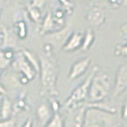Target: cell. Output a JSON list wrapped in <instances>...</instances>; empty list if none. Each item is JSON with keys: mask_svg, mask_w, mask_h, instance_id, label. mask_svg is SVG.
Segmentation results:
<instances>
[{"mask_svg": "<svg viewBox=\"0 0 127 127\" xmlns=\"http://www.w3.org/2000/svg\"><path fill=\"white\" fill-rule=\"evenodd\" d=\"M91 61V60L88 57L79 59L77 61H75L71 67V70L68 74V78L72 80V79L80 77L82 75H83L87 71V68L90 66Z\"/></svg>", "mask_w": 127, "mask_h": 127, "instance_id": "30bf717a", "label": "cell"}, {"mask_svg": "<svg viewBox=\"0 0 127 127\" xmlns=\"http://www.w3.org/2000/svg\"><path fill=\"white\" fill-rule=\"evenodd\" d=\"M6 1L10 3H19L22 1H23V0H6Z\"/></svg>", "mask_w": 127, "mask_h": 127, "instance_id": "1f68e13d", "label": "cell"}, {"mask_svg": "<svg viewBox=\"0 0 127 127\" xmlns=\"http://www.w3.org/2000/svg\"><path fill=\"white\" fill-rule=\"evenodd\" d=\"M0 15H1V9H0Z\"/></svg>", "mask_w": 127, "mask_h": 127, "instance_id": "d590c367", "label": "cell"}, {"mask_svg": "<svg viewBox=\"0 0 127 127\" xmlns=\"http://www.w3.org/2000/svg\"><path fill=\"white\" fill-rule=\"evenodd\" d=\"M14 30L16 31V33L19 39L23 40L27 36V26L26 23L23 20H19L14 24Z\"/></svg>", "mask_w": 127, "mask_h": 127, "instance_id": "44dd1931", "label": "cell"}, {"mask_svg": "<svg viewBox=\"0 0 127 127\" xmlns=\"http://www.w3.org/2000/svg\"><path fill=\"white\" fill-rule=\"evenodd\" d=\"M2 70H1V69H0V76H1V74H2Z\"/></svg>", "mask_w": 127, "mask_h": 127, "instance_id": "e575fe53", "label": "cell"}, {"mask_svg": "<svg viewBox=\"0 0 127 127\" xmlns=\"http://www.w3.org/2000/svg\"><path fill=\"white\" fill-rule=\"evenodd\" d=\"M59 2L63 6V10L67 14H71L73 13L75 4L71 0H59Z\"/></svg>", "mask_w": 127, "mask_h": 127, "instance_id": "cb8c5ba5", "label": "cell"}, {"mask_svg": "<svg viewBox=\"0 0 127 127\" xmlns=\"http://www.w3.org/2000/svg\"><path fill=\"white\" fill-rule=\"evenodd\" d=\"M111 79L108 74H98V71L94 75L89 87L87 101L98 102L102 101L107 97L110 90Z\"/></svg>", "mask_w": 127, "mask_h": 127, "instance_id": "7a4b0ae2", "label": "cell"}, {"mask_svg": "<svg viewBox=\"0 0 127 127\" xmlns=\"http://www.w3.org/2000/svg\"><path fill=\"white\" fill-rule=\"evenodd\" d=\"M95 40V35L94 31L91 30V28L87 29L85 33L83 34V42H82V45L80 49H83V51L89 50L91 48V46L93 45Z\"/></svg>", "mask_w": 127, "mask_h": 127, "instance_id": "ffe728a7", "label": "cell"}, {"mask_svg": "<svg viewBox=\"0 0 127 127\" xmlns=\"http://www.w3.org/2000/svg\"><path fill=\"white\" fill-rule=\"evenodd\" d=\"M83 38V34L82 33H79V32H71L61 49L64 51L67 52V53L74 52L77 49H79L82 45Z\"/></svg>", "mask_w": 127, "mask_h": 127, "instance_id": "8fae6325", "label": "cell"}, {"mask_svg": "<svg viewBox=\"0 0 127 127\" xmlns=\"http://www.w3.org/2000/svg\"><path fill=\"white\" fill-rule=\"evenodd\" d=\"M87 22L91 26H100L106 22V11L98 6H94L91 7L86 13Z\"/></svg>", "mask_w": 127, "mask_h": 127, "instance_id": "9c48e42d", "label": "cell"}, {"mask_svg": "<svg viewBox=\"0 0 127 127\" xmlns=\"http://www.w3.org/2000/svg\"><path fill=\"white\" fill-rule=\"evenodd\" d=\"M110 5L113 8H118L121 6L126 5V0H107Z\"/></svg>", "mask_w": 127, "mask_h": 127, "instance_id": "4316f807", "label": "cell"}, {"mask_svg": "<svg viewBox=\"0 0 127 127\" xmlns=\"http://www.w3.org/2000/svg\"><path fill=\"white\" fill-rule=\"evenodd\" d=\"M63 26H64V19H58L51 13H47L41 22L39 33L43 36L50 32L61 29Z\"/></svg>", "mask_w": 127, "mask_h": 127, "instance_id": "52a82bcc", "label": "cell"}, {"mask_svg": "<svg viewBox=\"0 0 127 127\" xmlns=\"http://www.w3.org/2000/svg\"><path fill=\"white\" fill-rule=\"evenodd\" d=\"M121 114H122L121 116H122V120L124 122H126V118H127V104H126V102H125L124 104H123L122 107Z\"/></svg>", "mask_w": 127, "mask_h": 127, "instance_id": "f1b7e54d", "label": "cell"}, {"mask_svg": "<svg viewBox=\"0 0 127 127\" xmlns=\"http://www.w3.org/2000/svg\"><path fill=\"white\" fill-rule=\"evenodd\" d=\"M72 109L76 110V112H75L74 115V119H73L74 125L78 127L83 126V125H84V121H85L86 111L87 109V106L85 105V102H83L79 103V104H77L75 106H74Z\"/></svg>", "mask_w": 127, "mask_h": 127, "instance_id": "9a60e30c", "label": "cell"}, {"mask_svg": "<svg viewBox=\"0 0 127 127\" xmlns=\"http://www.w3.org/2000/svg\"><path fill=\"white\" fill-rule=\"evenodd\" d=\"M27 12L31 21L34 23H41L42 20V14H41V6L37 4H35L33 2H30L27 6Z\"/></svg>", "mask_w": 127, "mask_h": 127, "instance_id": "2e32d148", "label": "cell"}, {"mask_svg": "<svg viewBox=\"0 0 127 127\" xmlns=\"http://www.w3.org/2000/svg\"><path fill=\"white\" fill-rule=\"evenodd\" d=\"M11 66L14 67L15 71L21 73L22 76H24L29 79V81L33 80L37 72L30 64L22 53V52L15 54L14 61L11 64Z\"/></svg>", "mask_w": 127, "mask_h": 127, "instance_id": "5b68a950", "label": "cell"}, {"mask_svg": "<svg viewBox=\"0 0 127 127\" xmlns=\"http://www.w3.org/2000/svg\"><path fill=\"white\" fill-rule=\"evenodd\" d=\"M32 126V122L30 121V119H28L26 122L23 124V126Z\"/></svg>", "mask_w": 127, "mask_h": 127, "instance_id": "d6a6232c", "label": "cell"}, {"mask_svg": "<svg viewBox=\"0 0 127 127\" xmlns=\"http://www.w3.org/2000/svg\"><path fill=\"white\" fill-rule=\"evenodd\" d=\"M121 30H122V34H123V37L125 38V40H126V35H127V33H126V32H127V29H126V24H124L122 26V28H121Z\"/></svg>", "mask_w": 127, "mask_h": 127, "instance_id": "f546056e", "label": "cell"}, {"mask_svg": "<svg viewBox=\"0 0 127 127\" xmlns=\"http://www.w3.org/2000/svg\"><path fill=\"white\" fill-rule=\"evenodd\" d=\"M114 55L116 57H126L127 56V47H126V41H124L123 44H118L116 45L114 49Z\"/></svg>", "mask_w": 127, "mask_h": 127, "instance_id": "d4e9b609", "label": "cell"}, {"mask_svg": "<svg viewBox=\"0 0 127 127\" xmlns=\"http://www.w3.org/2000/svg\"><path fill=\"white\" fill-rule=\"evenodd\" d=\"M71 33V26H64L59 30L48 33L44 36L46 43L49 44L53 48H62L67 38Z\"/></svg>", "mask_w": 127, "mask_h": 127, "instance_id": "8992f818", "label": "cell"}, {"mask_svg": "<svg viewBox=\"0 0 127 127\" xmlns=\"http://www.w3.org/2000/svg\"><path fill=\"white\" fill-rule=\"evenodd\" d=\"M2 47V39H0V48Z\"/></svg>", "mask_w": 127, "mask_h": 127, "instance_id": "836d02e7", "label": "cell"}, {"mask_svg": "<svg viewBox=\"0 0 127 127\" xmlns=\"http://www.w3.org/2000/svg\"><path fill=\"white\" fill-rule=\"evenodd\" d=\"M15 53L11 48H0V69L5 70L11 66Z\"/></svg>", "mask_w": 127, "mask_h": 127, "instance_id": "5bb4252c", "label": "cell"}, {"mask_svg": "<svg viewBox=\"0 0 127 127\" xmlns=\"http://www.w3.org/2000/svg\"><path fill=\"white\" fill-rule=\"evenodd\" d=\"M117 120L114 114L95 108H87L83 126H115Z\"/></svg>", "mask_w": 127, "mask_h": 127, "instance_id": "277c9868", "label": "cell"}, {"mask_svg": "<svg viewBox=\"0 0 127 127\" xmlns=\"http://www.w3.org/2000/svg\"><path fill=\"white\" fill-rule=\"evenodd\" d=\"M64 125V122L61 116L59 114V111L57 112H53V116L51 117L50 120L47 123L46 126H57V127H62Z\"/></svg>", "mask_w": 127, "mask_h": 127, "instance_id": "603a6c76", "label": "cell"}, {"mask_svg": "<svg viewBox=\"0 0 127 127\" xmlns=\"http://www.w3.org/2000/svg\"><path fill=\"white\" fill-rule=\"evenodd\" d=\"M127 88V66L122 64L118 67L115 76L113 96L117 97L125 92Z\"/></svg>", "mask_w": 127, "mask_h": 127, "instance_id": "ba28073f", "label": "cell"}, {"mask_svg": "<svg viewBox=\"0 0 127 127\" xmlns=\"http://www.w3.org/2000/svg\"><path fill=\"white\" fill-rule=\"evenodd\" d=\"M53 111L51 106L48 105L46 102H43L40 104L37 110H36V116H37V122L41 126H46L47 123L50 120L53 116Z\"/></svg>", "mask_w": 127, "mask_h": 127, "instance_id": "7c38bea8", "label": "cell"}, {"mask_svg": "<svg viewBox=\"0 0 127 127\" xmlns=\"http://www.w3.org/2000/svg\"><path fill=\"white\" fill-rule=\"evenodd\" d=\"M16 126L15 120L13 118H8L0 120V127H14Z\"/></svg>", "mask_w": 127, "mask_h": 127, "instance_id": "484cf974", "label": "cell"}, {"mask_svg": "<svg viewBox=\"0 0 127 127\" xmlns=\"http://www.w3.org/2000/svg\"><path fill=\"white\" fill-rule=\"evenodd\" d=\"M2 48H11L14 49L17 43V33L14 29L11 28H2Z\"/></svg>", "mask_w": 127, "mask_h": 127, "instance_id": "4fadbf2b", "label": "cell"}, {"mask_svg": "<svg viewBox=\"0 0 127 127\" xmlns=\"http://www.w3.org/2000/svg\"><path fill=\"white\" fill-rule=\"evenodd\" d=\"M6 91L5 89V87H4L1 83H0V95H6Z\"/></svg>", "mask_w": 127, "mask_h": 127, "instance_id": "4dcf8cb0", "label": "cell"}, {"mask_svg": "<svg viewBox=\"0 0 127 127\" xmlns=\"http://www.w3.org/2000/svg\"><path fill=\"white\" fill-rule=\"evenodd\" d=\"M12 114H13V103L9 98L4 95L0 103V119L10 118Z\"/></svg>", "mask_w": 127, "mask_h": 127, "instance_id": "e0dca14e", "label": "cell"}, {"mask_svg": "<svg viewBox=\"0 0 127 127\" xmlns=\"http://www.w3.org/2000/svg\"><path fill=\"white\" fill-rule=\"evenodd\" d=\"M22 96H19L18 99L13 104V113H18L22 110H29V106L27 105V102L25 101V96L22 95Z\"/></svg>", "mask_w": 127, "mask_h": 127, "instance_id": "7402d4cb", "label": "cell"}, {"mask_svg": "<svg viewBox=\"0 0 127 127\" xmlns=\"http://www.w3.org/2000/svg\"><path fill=\"white\" fill-rule=\"evenodd\" d=\"M91 1H92V0H91Z\"/></svg>", "mask_w": 127, "mask_h": 127, "instance_id": "8d00e7d4", "label": "cell"}, {"mask_svg": "<svg viewBox=\"0 0 127 127\" xmlns=\"http://www.w3.org/2000/svg\"><path fill=\"white\" fill-rule=\"evenodd\" d=\"M50 106H51V108H52V110H53V112H57V111H59L60 107H61L58 101L53 100V99H51V105H50Z\"/></svg>", "mask_w": 127, "mask_h": 127, "instance_id": "83f0119b", "label": "cell"}, {"mask_svg": "<svg viewBox=\"0 0 127 127\" xmlns=\"http://www.w3.org/2000/svg\"><path fill=\"white\" fill-rule=\"evenodd\" d=\"M98 67L94 66L92 70L90 72V74L87 75V77L85 79V80L79 84L76 88H75L73 91L71 92V95L68 97V98L65 101L63 107L64 109H72L74 106H75L77 104L80 102H84L87 98V95H88L89 91V87L91 84V79H92L94 75L98 71Z\"/></svg>", "mask_w": 127, "mask_h": 127, "instance_id": "3957f363", "label": "cell"}, {"mask_svg": "<svg viewBox=\"0 0 127 127\" xmlns=\"http://www.w3.org/2000/svg\"><path fill=\"white\" fill-rule=\"evenodd\" d=\"M40 60V75L42 92L47 93L52 96L58 95V91L56 88L57 81L58 69L53 57L41 56Z\"/></svg>", "mask_w": 127, "mask_h": 127, "instance_id": "6da1fadb", "label": "cell"}, {"mask_svg": "<svg viewBox=\"0 0 127 127\" xmlns=\"http://www.w3.org/2000/svg\"><path fill=\"white\" fill-rule=\"evenodd\" d=\"M22 53L23 54V56L25 57V58L27 60V61L29 62L30 64L32 65V67H33L34 70L36 71V72L39 73L40 71V60L39 57H37V55L34 53L33 52H32L30 49H22Z\"/></svg>", "mask_w": 127, "mask_h": 127, "instance_id": "d6986e66", "label": "cell"}, {"mask_svg": "<svg viewBox=\"0 0 127 127\" xmlns=\"http://www.w3.org/2000/svg\"><path fill=\"white\" fill-rule=\"evenodd\" d=\"M85 105L87 106V108H95V109H98L102 111H105V112H108L111 114H115L116 113V108L114 106H111L110 104L108 103H106L104 100L102 101H98V102H86Z\"/></svg>", "mask_w": 127, "mask_h": 127, "instance_id": "ac0fdd59", "label": "cell"}]
</instances>
